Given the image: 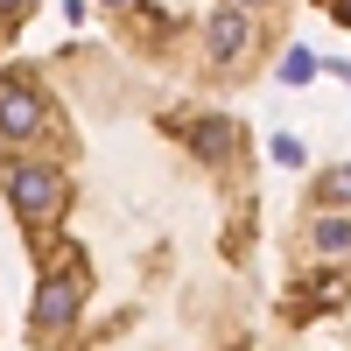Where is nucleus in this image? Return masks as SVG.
Listing matches in <instances>:
<instances>
[{
	"label": "nucleus",
	"instance_id": "obj_1",
	"mask_svg": "<svg viewBox=\"0 0 351 351\" xmlns=\"http://www.w3.org/2000/svg\"><path fill=\"white\" fill-rule=\"evenodd\" d=\"M64 197H71V183H64V176H56V169H43V162H21V169H8V204H14V211L28 218V225H49L56 211H64Z\"/></svg>",
	"mask_w": 351,
	"mask_h": 351
},
{
	"label": "nucleus",
	"instance_id": "obj_2",
	"mask_svg": "<svg viewBox=\"0 0 351 351\" xmlns=\"http://www.w3.org/2000/svg\"><path fill=\"white\" fill-rule=\"evenodd\" d=\"M77 302H84V274H77V267H49V274H43V295H36V337L71 330Z\"/></svg>",
	"mask_w": 351,
	"mask_h": 351
},
{
	"label": "nucleus",
	"instance_id": "obj_3",
	"mask_svg": "<svg viewBox=\"0 0 351 351\" xmlns=\"http://www.w3.org/2000/svg\"><path fill=\"white\" fill-rule=\"evenodd\" d=\"M36 127H43V92L28 77H0V134L28 141Z\"/></svg>",
	"mask_w": 351,
	"mask_h": 351
},
{
	"label": "nucleus",
	"instance_id": "obj_4",
	"mask_svg": "<svg viewBox=\"0 0 351 351\" xmlns=\"http://www.w3.org/2000/svg\"><path fill=\"white\" fill-rule=\"evenodd\" d=\"M309 246L324 253V260H351V218H316Z\"/></svg>",
	"mask_w": 351,
	"mask_h": 351
},
{
	"label": "nucleus",
	"instance_id": "obj_5",
	"mask_svg": "<svg viewBox=\"0 0 351 351\" xmlns=\"http://www.w3.org/2000/svg\"><path fill=\"white\" fill-rule=\"evenodd\" d=\"M316 197H324V204H344V197H351V169H330V183L316 190Z\"/></svg>",
	"mask_w": 351,
	"mask_h": 351
},
{
	"label": "nucleus",
	"instance_id": "obj_6",
	"mask_svg": "<svg viewBox=\"0 0 351 351\" xmlns=\"http://www.w3.org/2000/svg\"><path fill=\"white\" fill-rule=\"evenodd\" d=\"M239 8H267V0H239Z\"/></svg>",
	"mask_w": 351,
	"mask_h": 351
}]
</instances>
